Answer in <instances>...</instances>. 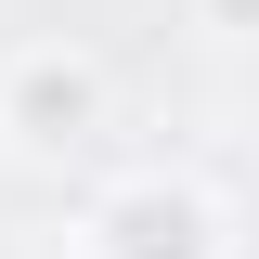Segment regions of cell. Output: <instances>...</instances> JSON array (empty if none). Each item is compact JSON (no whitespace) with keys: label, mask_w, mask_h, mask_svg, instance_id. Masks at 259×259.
Here are the masks:
<instances>
[{"label":"cell","mask_w":259,"mask_h":259,"mask_svg":"<svg viewBox=\"0 0 259 259\" xmlns=\"http://www.w3.org/2000/svg\"><path fill=\"white\" fill-rule=\"evenodd\" d=\"M78 259H233V221H221V194H207V182L130 168V182H104V194H91Z\"/></svg>","instance_id":"cell-2"},{"label":"cell","mask_w":259,"mask_h":259,"mask_svg":"<svg viewBox=\"0 0 259 259\" xmlns=\"http://www.w3.org/2000/svg\"><path fill=\"white\" fill-rule=\"evenodd\" d=\"M194 26H221V39H259V0H194Z\"/></svg>","instance_id":"cell-3"},{"label":"cell","mask_w":259,"mask_h":259,"mask_svg":"<svg viewBox=\"0 0 259 259\" xmlns=\"http://www.w3.org/2000/svg\"><path fill=\"white\" fill-rule=\"evenodd\" d=\"M104 130H117V78H104L78 39L0 52V143H13V156H91Z\"/></svg>","instance_id":"cell-1"}]
</instances>
